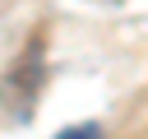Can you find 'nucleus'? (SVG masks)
Returning <instances> with one entry per match:
<instances>
[{
  "label": "nucleus",
  "instance_id": "1",
  "mask_svg": "<svg viewBox=\"0 0 148 139\" xmlns=\"http://www.w3.org/2000/svg\"><path fill=\"white\" fill-rule=\"evenodd\" d=\"M56 139H102V130H97V125H69V130H60Z\"/></svg>",
  "mask_w": 148,
  "mask_h": 139
}]
</instances>
